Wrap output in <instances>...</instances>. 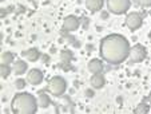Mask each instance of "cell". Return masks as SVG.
Segmentation results:
<instances>
[{
  "label": "cell",
  "mask_w": 151,
  "mask_h": 114,
  "mask_svg": "<svg viewBox=\"0 0 151 114\" xmlns=\"http://www.w3.org/2000/svg\"><path fill=\"white\" fill-rule=\"evenodd\" d=\"M130 49V42L126 36L120 34H110L102 39L99 50L103 60L111 65H119L128 58Z\"/></svg>",
  "instance_id": "1"
},
{
  "label": "cell",
  "mask_w": 151,
  "mask_h": 114,
  "mask_svg": "<svg viewBox=\"0 0 151 114\" xmlns=\"http://www.w3.org/2000/svg\"><path fill=\"white\" fill-rule=\"evenodd\" d=\"M37 99L29 93H17L11 102V109L15 114H34L36 113Z\"/></svg>",
  "instance_id": "2"
},
{
  "label": "cell",
  "mask_w": 151,
  "mask_h": 114,
  "mask_svg": "<svg viewBox=\"0 0 151 114\" xmlns=\"http://www.w3.org/2000/svg\"><path fill=\"white\" fill-rule=\"evenodd\" d=\"M66 89H67V82L66 79L60 75H55L52 77L51 79L48 81V85H47V90L51 93L52 95L55 97H60L66 93Z\"/></svg>",
  "instance_id": "3"
},
{
  "label": "cell",
  "mask_w": 151,
  "mask_h": 114,
  "mask_svg": "<svg viewBox=\"0 0 151 114\" xmlns=\"http://www.w3.org/2000/svg\"><path fill=\"white\" fill-rule=\"evenodd\" d=\"M106 3L109 11L115 15L126 14L131 7V0H106Z\"/></svg>",
  "instance_id": "4"
},
{
  "label": "cell",
  "mask_w": 151,
  "mask_h": 114,
  "mask_svg": "<svg viewBox=\"0 0 151 114\" xmlns=\"http://www.w3.org/2000/svg\"><path fill=\"white\" fill-rule=\"evenodd\" d=\"M146 57H147V50H146L145 46L134 44L131 49H130V55H128V58H130V60H131L132 63L143 62V60L146 59Z\"/></svg>",
  "instance_id": "5"
},
{
  "label": "cell",
  "mask_w": 151,
  "mask_h": 114,
  "mask_svg": "<svg viewBox=\"0 0 151 114\" xmlns=\"http://www.w3.org/2000/svg\"><path fill=\"white\" fill-rule=\"evenodd\" d=\"M124 23H126V26H127V28H130L131 31H137L142 26L143 19L138 12H130V14L126 15Z\"/></svg>",
  "instance_id": "6"
},
{
  "label": "cell",
  "mask_w": 151,
  "mask_h": 114,
  "mask_svg": "<svg viewBox=\"0 0 151 114\" xmlns=\"http://www.w3.org/2000/svg\"><path fill=\"white\" fill-rule=\"evenodd\" d=\"M43 78H44V75H43V73L40 71L39 68H32V70H29L28 73H27V82L29 83V85H40V83L43 82Z\"/></svg>",
  "instance_id": "7"
},
{
  "label": "cell",
  "mask_w": 151,
  "mask_h": 114,
  "mask_svg": "<svg viewBox=\"0 0 151 114\" xmlns=\"http://www.w3.org/2000/svg\"><path fill=\"white\" fill-rule=\"evenodd\" d=\"M79 19H78L75 15H68V16H66V19L63 20V28L66 30V31H76L78 28H79Z\"/></svg>",
  "instance_id": "8"
},
{
  "label": "cell",
  "mask_w": 151,
  "mask_h": 114,
  "mask_svg": "<svg viewBox=\"0 0 151 114\" xmlns=\"http://www.w3.org/2000/svg\"><path fill=\"white\" fill-rule=\"evenodd\" d=\"M27 68H28V66H27V62L23 59H17L14 62V65H12V70H14V73L16 75H22L24 74V73L27 71Z\"/></svg>",
  "instance_id": "9"
},
{
  "label": "cell",
  "mask_w": 151,
  "mask_h": 114,
  "mask_svg": "<svg viewBox=\"0 0 151 114\" xmlns=\"http://www.w3.org/2000/svg\"><path fill=\"white\" fill-rule=\"evenodd\" d=\"M36 99H37V105H39V107H42V109L48 107L50 103H51V98H50V95L47 94L44 90L39 91V94H37Z\"/></svg>",
  "instance_id": "10"
},
{
  "label": "cell",
  "mask_w": 151,
  "mask_h": 114,
  "mask_svg": "<svg viewBox=\"0 0 151 114\" xmlns=\"http://www.w3.org/2000/svg\"><path fill=\"white\" fill-rule=\"evenodd\" d=\"M90 83H91V86L94 89H102L106 83V79L102 73H96V74H92L91 79H90Z\"/></svg>",
  "instance_id": "11"
},
{
  "label": "cell",
  "mask_w": 151,
  "mask_h": 114,
  "mask_svg": "<svg viewBox=\"0 0 151 114\" xmlns=\"http://www.w3.org/2000/svg\"><path fill=\"white\" fill-rule=\"evenodd\" d=\"M104 0H86V7L90 12H98L103 8Z\"/></svg>",
  "instance_id": "12"
},
{
  "label": "cell",
  "mask_w": 151,
  "mask_h": 114,
  "mask_svg": "<svg viewBox=\"0 0 151 114\" xmlns=\"http://www.w3.org/2000/svg\"><path fill=\"white\" fill-rule=\"evenodd\" d=\"M88 71L91 74H96V73H102L103 71V62L98 58L91 59L88 62Z\"/></svg>",
  "instance_id": "13"
},
{
  "label": "cell",
  "mask_w": 151,
  "mask_h": 114,
  "mask_svg": "<svg viewBox=\"0 0 151 114\" xmlns=\"http://www.w3.org/2000/svg\"><path fill=\"white\" fill-rule=\"evenodd\" d=\"M23 57L26 58V60H28V62H36L40 57V52L37 49H28L27 51L23 52Z\"/></svg>",
  "instance_id": "14"
},
{
  "label": "cell",
  "mask_w": 151,
  "mask_h": 114,
  "mask_svg": "<svg viewBox=\"0 0 151 114\" xmlns=\"http://www.w3.org/2000/svg\"><path fill=\"white\" fill-rule=\"evenodd\" d=\"M14 62H15V57L12 52L6 51L1 54V63H3V65H11V63H14Z\"/></svg>",
  "instance_id": "15"
},
{
  "label": "cell",
  "mask_w": 151,
  "mask_h": 114,
  "mask_svg": "<svg viewBox=\"0 0 151 114\" xmlns=\"http://www.w3.org/2000/svg\"><path fill=\"white\" fill-rule=\"evenodd\" d=\"M12 71L14 70L11 68V65H3L1 63V66H0V75H1V78H7Z\"/></svg>",
  "instance_id": "16"
},
{
  "label": "cell",
  "mask_w": 151,
  "mask_h": 114,
  "mask_svg": "<svg viewBox=\"0 0 151 114\" xmlns=\"http://www.w3.org/2000/svg\"><path fill=\"white\" fill-rule=\"evenodd\" d=\"M148 110H150V106L146 105V103H139L138 105V107L135 109V114H146L148 113Z\"/></svg>",
  "instance_id": "17"
},
{
  "label": "cell",
  "mask_w": 151,
  "mask_h": 114,
  "mask_svg": "<svg viewBox=\"0 0 151 114\" xmlns=\"http://www.w3.org/2000/svg\"><path fill=\"white\" fill-rule=\"evenodd\" d=\"M27 85V79H22V78H19V79L15 81V87L17 89V90H23L24 87H26Z\"/></svg>",
  "instance_id": "18"
},
{
  "label": "cell",
  "mask_w": 151,
  "mask_h": 114,
  "mask_svg": "<svg viewBox=\"0 0 151 114\" xmlns=\"http://www.w3.org/2000/svg\"><path fill=\"white\" fill-rule=\"evenodd\" d=\"M137 1L142 7H151V0H137Z\"/></svg>",
  "instance_id": "19"
},
{
  "label": "cell",
  "mask_w": 151,
  "mask_h": 114,
  "mask_svg": "<svg viewBox=\"0 0 151 114\" xmlns=\"http://www.w3.org/2000/svg\"><path fill=\"white\" fill-rule=\"evenodd\" d=\"M148 102H150V105H151V93H150V95H148Z\"/></svg>",
  "instance_id": "20"
},
{
  "label": "cell",
  "mask_w": 151,
  "mask_h": 114,
  "mask_svg": "<svg viewBox=\"0 0 151 114\" xmlns=\"http://www.w3.org/2000/svg\"><path fill=\"white\" fill-rule=\"evenodd\" d=\"M150 38H151V32H150Z\"/></svg>",
  "instance_id": "21"
}]
</instances>
